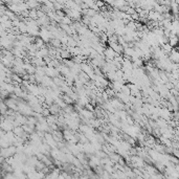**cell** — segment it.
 <instances>
[{
    "instance_id": "cell-8",
    "label": "cell",
    "mask_w": 179,
    "mask_h": 179,
    "mask_svg": "<svg viewBox=\"0 0 179 179\" xmlns=\"http://www.w3.org/2000/svg\"><path fill=\"white\" fill-rule=\"evenodd\" d=\"M50 44L55 47H60L61 46V41H60L59 39H52V41H50Z\"/></svg>"
},
{
    "instance_id": "cell-4",
    "label": "cell",
    "mask_w": 179,
    "mask_h": 179,
    "mask_svg": "<svg viewBox=\"0 0 179 179\" xmlns=\"http://www.w3.org/2000/svg\"><path fill=\"white\" fill-rule=\"evenodd\" d=\"M23 67H24V69H25V71L29 73V75H36L37 67H35L34 65H31V64H24Z\"/></svg>"
},
{
    "instance_id": "cell-2",
    "label": "cell",
    "mask_w": 179,
    "mask_h": 179,
    "mask_svg": "<svg viewBox=\"0 0 179 179\" xmlns=\"http://www.w3.org/2000/svg\"><path fill=\"white\" fill-rule=\"evenodd\" d=\"M169 44L171 45L173 48L177 47L179 45V37L177 36V35L171 34V36H170V38H169Z\"/></svg>"
},
{
    "instance_id": "cell-5",
    "label": "cell",
    "mask_w": 179,
    "mask_h": 179,
    "mask_svg": "<svg viewBox=\"0 0 179 179\" xmlns=\"http://www.w3.org/2000/svg\"><path fill=\"white\" fill-rule=\"evenodd\" d=\"M26 4H27L29 8H31V10H37V8L40 5V3L37 2V1H27Z\"/></svg>"
},
{
    "instance_id": "cell-6",
    "label": "cell",
    "mask_w": 179,
    "mask_h": 179,
    "mask_svg": "<svg viewBox=\"0 0 179 179\" xmlns=\"http://www.w3.org/2000/svg\"><path fill=\"white\" fill-rule=\"evenodd\" d=\"M62 99H63V101H64L65 103H66V104H67V105H71V106H72V105L75 103V102L73 101V100L71 99V98H70L69 95H67V94H65V95H63Z\"/></svg>"
},
{
    "instance_id": "cell-3",
    "label": "cell",
    "mask_w": 179,
    "mask_h": 179,
    "mask_svg": "<svg viewBox=\"0 0 179 179\" xmlns=\"http://www.w3.org/2000/svg\"><path fill=\"white\" fill-rule=\"evenodd\" d=\"M48 109H49L50 114H52V115H56V116H57L60 112H61V108H60L59 105H57L56 103H54L52 106H49V108H48Z\"/></svg>"
},
{
    "instance_id": "cell-1",
    "label": "cell",
    "mask_w": 179,
    "mask_h": 179,
    "mask_svg": "<svg viewBox=\"0 0 179 179\" xmlns=\"http://www.w3.org/2000/svg\"><path fill=\"white\" fill-rule=\"evenodd\" d=\"M169 60L174 64H179V50H176L175 48L172 50L169 55Z\"/></svg>"
},
{
    "instance_id": "cell-9",
    "label": "cell",
    "mask_w": 179,
    "mask_h": 179,
    "mask_svg": "<svg viewBox=\"0 0 179 179\" xmlns=\"http://www.w3.org/2000/svg\"><path fill=\"white\" fill-rule=\"evenodd\" d=\"M85 109H86V110H88V111H90V112H93V111H94L93 106H92V104H90V103L86 105V106H85Z\"/></svg>"
},
{
    "instance_id": "cell-10",
    "label": "cell",
    "mask_w": 179,
    "mask_h": 179,
    "mask_svg": "<svg viewBox=\"0 0 179 179\" xmlns=\"http://www.w3.org/2000/svg\"><path fill=\"white\" fill-rule=\"evenodd\" d=\"M178 2V12H179V1H177Z\"/></svg>"
},
{
    "instance_id": "cell-7",
    "label": "cell",
    "mask_w": 179,
    "mask_h": 179,
    "mask_svg": "<svg viewBox=\"0 0 179 179\" xmlns=\"http://www.w3.org/2000/svg\"><path fill=\"white\" fill-rule=\"evenodd\" d=\"M61 23L66 24V25H69V24L71 23V19H70L68 16H64V17L62 18V20H61Z\"/></svg>"
}]
</instances>
